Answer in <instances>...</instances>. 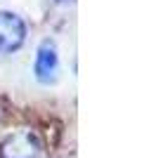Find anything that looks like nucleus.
<instances>
[{"instance_id":"4","label":"nucleus","mask_w":156,"mask_h":158,"mask_svg":"<svg viewBox=\"0 0 156 158\" xmlns=\"http://www.w3.org/2000/svg\"><path fill=\"white\" fill-rule=\"evenodd\" d=\"M57 5H69V2H76V0H54Z\"/></svg>"},{"instance_id":"1","label":"nucleus","mask_w":156,"mask_h":158,"mask_svg":"<svg viewBox=\"0 0 156 158\" xmlns=\"http://www.w3.org/2000/svg\"><path fill=\"white\" fill-rule=\"evenodd\" d=\"M62 73V61H59V50L52 38H43L36 47L33 57V76L40 85H54Z\"/></svg>"},{"instance_id":"3","label":"nucleus","mask_w":156,"mask_h":158,"mask_svg":"<svg viewBox=\"0 0 156 158\" xmlns=\"http://www.w3.org/2000/svg\"><path fill=\"white\" fill-rule=\"evenodd\" d=\"M26 21L12 10H0V54H12L26 43Z\"/></svg>"},{"instance_id":"2","label":"nucleus","mask_w":156,"mask_h":158,"mask_svg":"<svg viewBox=\"0 0 156 158\" xmlns=\"http://www.w3.org/2000/svg\"><path fill=\"white\" fill-rule=\"evenodd\" d=\"M40 153H43V142L38 132L31 127L14 130L0 144V158H40Z\"/></svg>"}]
</instances>
